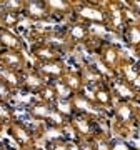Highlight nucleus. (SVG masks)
<instances>
[{
    "instance_id": "obj_10",
    "label": "nucleus",
    "mask_w": 140,
    "mask_h": 150,
    "mask_svg": "<svg viewBox=\"0 0 140 150\" xmlns=\"http://www.w3.org/2000/svg\"><path fill=\"white\" fill-rule=\"evenodd\" d=\"M88 95H90L93 105H95L100 112H102V110H112L115 102H117V100H115V95H113L112 85H110L108 80L100 83L98 87H95L93 90H90Z\"/></svg>"
},
{
    "instance_id": "obj_24",
    "label": "nucleus",
    "mask_w": 140,
    "mask_h": 150,
    "mask_svg": "<svg viewBox=\"0 0 140 150\" xmlns=\"http://www.w3.org/2000/svg\"><path fill=\"white\" fill-rule=\"evenodd\" d=\"M95 150H113V139L107 134H100L93 139Z\"/></svg>"
},
{
    "instance_id": "obj_28",
    "label": "nucleus",
    "mask_w": 140,
    "mask_h": 150,
    "mask_svg": "<svg viewBox=\"0 0 140 150\" xmlns=\"http://www.w3.org/2000/svg\"><path fill=\"white\" fill-rule=\"evenodd\" d=\"M135 147L127 142L125 139H113V150H134Z\"/></svg>"
},
{
    "instance_id": "obj_27",
    "label": "nucleus",
    "mask_w": 140,
    "mask_h": 150,
    "mask_svg": "<svg viewBox=\"0 0 140 150\" xmlns=\"http://www.w3.org/2000/svg\"><path fill=\"white\" fill-rule=\"evenodd\" d=\"M74 150H95V144H93V139L74 140Z\"/></svg>"
},
{
    "instance_id": "obj_20",
    "label": "nucleus",
    "mask_w": 140,
    "mask_h": 150,
    "mask_svg": "<svg viewBox=\"0 0 140 150\" xmlns=\"http://www.w3.org/2000/svg\"><path fill=\"white\" fill-rule=\"evenodd\" d=\"M23 20L22 13H15V12H7L0 10V27L7 28V30H15Z\"/></svg>"
},
{
    "instance_id": "obj_17",
    "label": "nucleus",
    "mask_w": 140,
    "mask_h": 150,
    "mask_svg": "<svg viewBox=\"0 0 140 150\" xmlns=\"http://www.w3.org/2000/svg\"><path fill=\"white\" fill-rule=\"evenodd\" d=\"M60 82L64 83L67 88H69L74 95L83 92V80H82V74H80V69H67L65 75L60 79Z\"/></svg>"
},
{
    "instance_id": "obj_23",
    "label": "nucleus",
    "mask_w": 140,
    "mask_h": 150,
    "mask_svg": "<svg viewBox=\"0 0 140 150\" xmlns=\"http://www.w3.org/2000/svg\"><path fill=\"white\" fill-rule=\"evenodd\" d=\"M37 98H40V100H43V102H49V103H52V105H55V102L59 100V97H57V90H55L54 82H47L45 87H43L42 90H40V93L37 95Z\"/></svg>"
},
{
    "instance_id": "obj_7",
    "label": "nucleus",
    "mask_w": 140,
    "mask_h": 150,
    "mask_svg": "<svg viewBox=\"0 0 140 150\" xmlns=\"http://www.w3.org/2000/svg\"><path fill=\"white\" fill-rule=\"evenodd\" d=\"M64 25H65V37H67V43H69L70 52L75 47H78V45H83L85 47V43L92 38L90 27L85 25V23L69 20Z\"/></svg>"
},
{
    "instance_id": "obj_37",
    "label": "nucleus",
    "mask_w": 140,
    "mask_h": 150,
    "mask_svg": "<svg viewBox=\"0 0 140 150\" xmlns=\"http://www.w3.org/2000/svg\"><path fill=\"white\" fill-rule=\"evenodd\" d=\"M139 65H140V62H139Z\"/></svg>"
},
{
    "instance_id": "obj_16",
    "label": "nucleus",
    "mask_w": 140,
    "mask_h": 150,
    "mask_svg": "<svg viewBox=\"0 0 140 150\" xmlns=\"http://www.w3.org/2000/svg\"><path fill=\"white\" fill-rule=\"evenodd\" d=\"M0 45L4 50H23L27 48L25 40L15 32V30H7L0 27Z\"/></svg>"
},
{
    "instance_id": "obj_4",
    "label": "nucleus",
    "mask_w": 140,
    "mask_h": 150,
    "mask_svg": "<svg viewBox=\"0 0 140 150\" xmlns=\"http://www.w3.org/2000/svg\"><path fill=\"white\" fill-rule=\"evenodd\" d=\"M105 5V13H107V22H105V28L110 33H117L120 35L122 28L135 20V13L130 10L125 2L120 0H103Z\"/></svg>"
},
{
    "instance_id": "obj_11",
    "label": "nucleus",
    "mask_w": 140,
    "mask_h": 150,
    "mask_svg": "<svg viewBox=\"0 0 140 150\" xmlns=\"http://www.w3.org/2000/svg\"><path fill=\"white\" fill-rule=\"evenodd\" d=\"M28 55L33 59V64H42V62H49V60L62 57L57 48L43 40L28 42Z\"/></svg>"
},
{
    "instance_id": "obj_32",
    "label": "nucleus",
    "mask_w": 140,
    "mask_h": 150,
    "mask_svg": "<svg viewBox=\"0 0 140 150\" xmlns=\"http://www.w3.org/2000/svg\"><path fill=\"white\" fill-rule=\"evenodd\" d=\"M0 150H8V147H7L4 142H0Z\"/></svg>"
},
{
    "instance_id": "obj_35",
    "label": "nucleus",
    "mask_w": 140,
    "mask_h": 150,
    "mask_svg": "<svg viewBox=\"0 0 140 150\" xmlns=\"http://www.w3.org/2000/svg\"><path fill=\"white\" fill-rule=\"evenodd\" d=\"M2 52H4V48H2V45H0V54H2Z\"/></svg>"
},
{
    "instance_id": "obj_31",
    "label": "nucleus",
    "mask_w": 140,
    "mask_h": 150,
    "mask_svg": "<svg viewBox=\"0 0 140 150\" xmlns=\"http://www.w3.org/2000/svg\"><path fill=\"white\" fill-rule=\"evenodd\" d=\"M135 13V22H137V25L140 27V12H134Z\"/></svg>"
},
{
    "instance_id": "obj_5",
    "label": "nucleus",
    "mask_w": 140,
    "mask_h": 150,
    "mask_svg": "<svg viewBox=\"0 0 140 150\" xmlns=\"http://www.w3.org/2000/svg\"><path fill=\"white\" fill-rule=\"evenodd\" d=\"M7 134L15 142L18 150H30L33 147H37V130L30 123L23 122L20 118H15L10 125H7Z\"/></svg>"
},
{
    "instance_id": "obj_1",
    "label": "nucleus",
    "mask_w": 140,
    "mask_h": 150,
    "mask_svg": "<svg viewBox=\"0 0 140 150\" xmlns=\"http://www.w3.org/2000/svg\"><path fill=\"white\" fill-rule=\"evenodd\" d=\"M69 20L80 22L88 27H105L107 13L103 2L98 0H74V10ZM107 30V28H105Z\"/></svg>"
},
{
    "instance_id": "obj_13",
    "label": "nucleus",
    "mask_w": 140,
    "mask_h": 150,
    "mask_svg": "<svg viewBox=\"0 0 140 150\" xmlns=\"http://www.w3.org/2000/svg\"><path fill=\"white\" fill-rule=\"evenodd\" d=\"M47 82L42 79V75L38 74L37 70L33 69V65L28 64L27 69L22 72V92H25L28 95H35L37 97L40 93Z\"/></svg>"
},
{
    "instance_id": "obj_22",
    "label": "nucleus",
    "mask_w": 140,
    "mask_h": 150,
    "mask_svg": "<svg viewBox=\"0 0 140 150\" xmlns=\"http://www.w3.org/2000/svg\"><path fill=\"white\" fill-rule=\"evenodd\" d=\"M15 118H17L15 107H13L10 102H4V100H0V123L7 127V125H10Z\"/></svg>"
},
{
    "instance_id": "obj_34",
    "label": "nucleus",
    "mask_w": 140,
    "mask_h": 150,
    "mask_svg": "<svg viewBox=\"0 0 140 150\" xmlns=\"http://www.w3.org/2000/svg\"><path fill=\"white\" fill-rule=\"evenodd\" d=\"M30 150H43V149H40V147H33V149H30Z\"/></svg>"
},
{
    "instance_id": "obj_36",
    "label": "nucleus",
    "mask_w": 140,
    "mask_h": 150,
    "mask_svg": "<svg viewBox=\"0 0 140 150\" xmlns=\"http://www.w3.org/2000/svg\"><path fill=\"white\" fill-rule=\"evenodd\" d=\"M134 150H140V149H134Z\"/></svg>"
},
{
    "instance_id": "obj_25",
    "label": "nucleus",
    "mask_w": 140,
    "mask_h": 150,
    "mask_svg": "<svg viewBox=\"0 0 140 150\" xmlns=\"http://www.w3.org/2000/svg\"><path fill=\"white\" fill-rule=\"evenodd\" d=\"M23 4H25V0H2V8H0V10L22 13V10H23Z\"/></svg>"
},
{
    "instance_id": "obj_12",
    "label": "nucleus",
    "mask_w": 140,
    "mask_h": 150,
    "mask_svg": "<svg viewBox=\"0 0 140 150\" xmlns=\"http://www.w3.org/2000/svg\"><path fill=\"white\" fill-rule=\"evenodd\" d=\"M82 74V80H83V90L90 92L93 90L95 87H98L100 83L107 82V77L102 70L98 69L97 65L90 64V62H83V64L78 67Z\"/></svg>"
},
{
    "instance_id": "obj_8",
    "label": "nucleus",
    "mask_w": 140,
    "mask_h": 150,
    "mask_svg": "<svg viewBox=\"0 0 140 150\" xmlns=\"http://www.w3.org/2000/svg\"><path fill=\"white\" fill-rule=\"evenodd\" d=\"M32 65H33V69L42 75V79L45 82L60 80V79L65 75L67 69H69V65H67V62H65L64 57L49 60V62H42V64H32Z\"/></svg>"
},
{
    "instance_id": "obj_21",
    "label": "nucleus",
    "mask_w": 140,
    "mask_h": 150,
    "mask_svg": "<svg viewBox=\"0 0 140 150\" xmlns=\"http://www.w3.org/2000/svg\"><path fill=\"white\" fill-rule=\"evenodd\" d=\"M43 150H74V140L67 137H50L45 140Z\"/></svg>"
},
{
    "instance_id": "obj_15",
    "label": "nucleus",
    "mask_w": 140,
    "mask_h": 150,
    "mask_svg": "<svg viewBox=\"0 0 140 150\" xmlns=\"http://www.w3.org/2000/svg\"><path fill=\"white\" fill-rule=\"evenodd\" d=\"M49 7L52 22H59L64 18H70L74 10V0H45Z\"/></svg>"
},
{
    "instance_id": "obj_2",
    "label": "nucleus",
    "mask_w": 140,
    "mask_h": 150,
    "mask_svg": "<svg viewBox=\"0 0 140 150\" xmlns=\"http://www.w3.org/2000/svg\"><path fill=\"white\" fill-rule=\"evenodd\" d=\"M102 118L97 113L90 112H74L70 115L67 127L70 129L74 140H83V139H95L97 135L105 134L102 129Z\"/></svg>"
},
{
    "instance_id": "obj_18",
    "label": "nucleus",
    "mask_w": 140,
    "mask_h": 150,
    "mask_svg": "<svg viewBox=\"0 0 140 150\" xmlns=\"http://www.w3.org/2000/svg\"><path fill=\"white\" fill-rule=\"evenodd\" d=\"M119 37L124 40V43L130 48V50H134L137 45H140V27L137 25V22L135 20L129 22V23L122 28V32H120Z\"/></svg>"
},
{
    "instance_id": "obj_30",
    "label": "nucleus",
    "mask_w": 140,
    "mask_h": 150,
    "mask_svg": "<svg viewBox=\"0 0 140 150\" xmlns=\"http://www.w3.org/2000/svg\"><path fill=\"white\" fill-rule=\"evenodd\" d=\"M132 54L135 55V59H137V62H140V45H137V47L132 50Z\"/></svg>"
},
{
    "instance_id": "obj_26",
    "label": "nucleus",
    "mask_w": 140,
    "mask_h": 150,
    "mask_svg": "<svg viewBox=\"0 0 140 150\" xmlns=\"http://www.w3.org/2000/svg\"><path fill=\"white\" fill-rule=\"evenodd\" d=\"M15 95L17 93L7 85L5 82L0 80V100H4V102H12V98H13Z\"/></svg>"
},
{
    "instance_id": "obj_33",
    "label": "nucleus",
    "mask_w": 140,
    "mask_h": 150,
    "mask_svg": "<svg viewBox=\"0 0 140 150\" xmlns=\"http://www.w3.org/2000/svg\"><path fill=\"white\" fill-rule=\"evenodd\" d=\"M4 129H5V125H2V123H0V134L4 132Z\"/></svg>"
},
{
    "instance_id": "obj_9",
    "label": "nucleus",
    "mask_w": 140,
    "mask_h": 150,
    "mask_svg": "<svg viewBox=\"0 0 140 150\" xmlns=\"http://www.w3.org/2000/svg\"><path fill=\"white\" fill-rule=\"evenodd\" d=\"M22 15L25 20H30L33 23H47L52 22L49 7L45 0H25Z\"/></svg>"
},
{
    "instance_id": "obj_29",
    "label": "nucleus",
    "mask_w": 140,
    "mask_h": 150,
    "mask_svg": "<svg viewBox=\"0 0 140 150\" xmlns=\"http://www.w3.org/2000/svg\"><path fill=\"white\" fill-rule=\"evenodd\" d=\"M135 129H140V105H135Z\"/></svg>"
},
{
    "instance_id": "obj_19",
    "label": "nucleus",
    "mask_w": 140,
    "mask_h": 150,
    "mask_svg": "<svg viewBox=\"0 0 140 150\" xmlns=\"http://www.w3.org/2000/svg\"><path fill=\"white\" fill-rule=\"evenodd\" d=\"M0 80L5 82L15 93L22 92V72H17V70L7 69V67L0 65Z\"/></svg>"
},
{
    "instance_id": "obj_3",
    "label": "nucleus",
    "mask_w": 140,
    "mask_h": 150,
    "mask_svg": "<svg viewBox=\"0 0 140 150\" xmlns=\"http://www.w3.org/2000/svg\"><path fill=\"white\" fill-rule=\"evenodd\" d=\"M112 132L115 139H127L135 129V103L117 100L112 108Z\"/></svg>"
},
{
    "instance_id": "obj_6",
    "label": "nucleus",
    "mask_w": 140,
    "mask_h": 150,
    "mask_svg": "<svg viewBox=\"0 0 140 150\" xmlns=\"http://www.w3.org/2000/svg\"><path fill=\"white\" fill-rule=\"evenodd\" d=\"M115 79H119L129 88L135 100H140V65L137 60H130L125 57Z\"/></svg>"
},
{
    "instance_id": "obj_14",
    "label": "nucleus",
    "mask_w": 140,
    "mask_h": 150,
    "mask_svg": "<svg viewBox=\"0 0 140 150\" xmlns=\"http://www.w3.org/2000/svg\"><path fill=\"white\" fill-rule=\"evenodd\" d=\"M0 65L17 72H23L27 69L28 60L23 50H4L0 54Z\"/></svg>"
}]
</instances>
